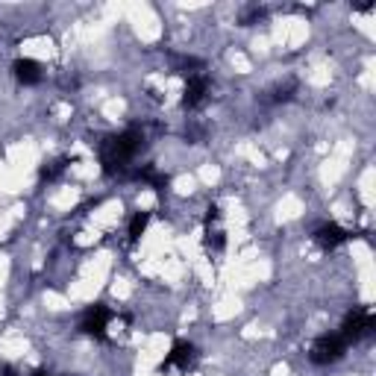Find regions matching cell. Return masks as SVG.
<instances>
[{"label": "cell", "mask_w": 376, "mask_h": 376, "mask_svg": "<svg viewBox=\"0 0 376 376\" xmlns=\"http://www.w3.org/2000/svg\"><path fill=\"white\" fill-rule=\"evenodd\" d=\"M315 241H317L320 247L332 250V247H338V244H344V241H347V233L338 227V223H327V227H320V230L315 233Z\"/></svg>", "instance_id": "5b68a950"}, {"label": "cell", "mask_w": 376, "mask_h": 376, "mask_svg": "<svg viewBox=\"0 0 376 376\" xmlns=\"http://www.w3.org/2000/svg\"><path fill=\"white\" fill-rule=\"evenodd\" d=\"M144 227H147V215H136L133 223H130V238L138 241V238L144 235Z\"/></svg>", "instance_id": "8992f818"}, {"label": "cell", "mask_w": 376, "mask_h": 376, "mask_svg": "<svg viewBox=\"0 0 376 376\" xmlns=\"http://www.w3.org/2000/svg\"><path fill=\"white\" fill-rule=\"evenodd\" d=\"M194 362H197V353H194V347L188 341L173 344V350L168 353V367H177L183 373H188V367H194Z\"/></svg>", "instance_id": "7a4b0ae2"}, {"label": "cell", "mask_w": 376, "mask_h": 376, "mask_svg": "<svg viewBox=\"0 0 376 376\" xmlns=\"http://www.w3.org/2000/svg\"><path fill=\"white\" fill-rule=\"evenodd\" d=\"M109 320H112V312H109V309L94 306V309H88L86 317H83V330L91 332V335H103V330L109 327Z\"/></svg>", "instance_id": "3957f363"}, {"label": "cell", "mask_w": 376, "mask_h": 376, "mask_svg": "<svg viewBox=\"0 0 376 376\" xmlns=\"http://www.w3.org/2000/svg\"><path fill=\"white\" fill-rule=\"evenodd\" d=\"M347 350V341L341 335H323L315 341L312 347V362L315 365H330V362H338Z\"/></svg>", "instance_id": "6da1fadb"}, {"label": "cell", "mask_w": 376, "mask_h": 376, "mask_svg": "<svg viewBox=\"0 0 376 376\" xmlns=\"http://www.w3.org/2000/svg\"><path fill=\"white\" fill-rule=\"evenodd\" d=\"M15 77L24 83V86H36V83H41V65L39 62H33V59H18L15 62Z\"/></svg>", "instance_id": "277c9868"}]
</instances>
